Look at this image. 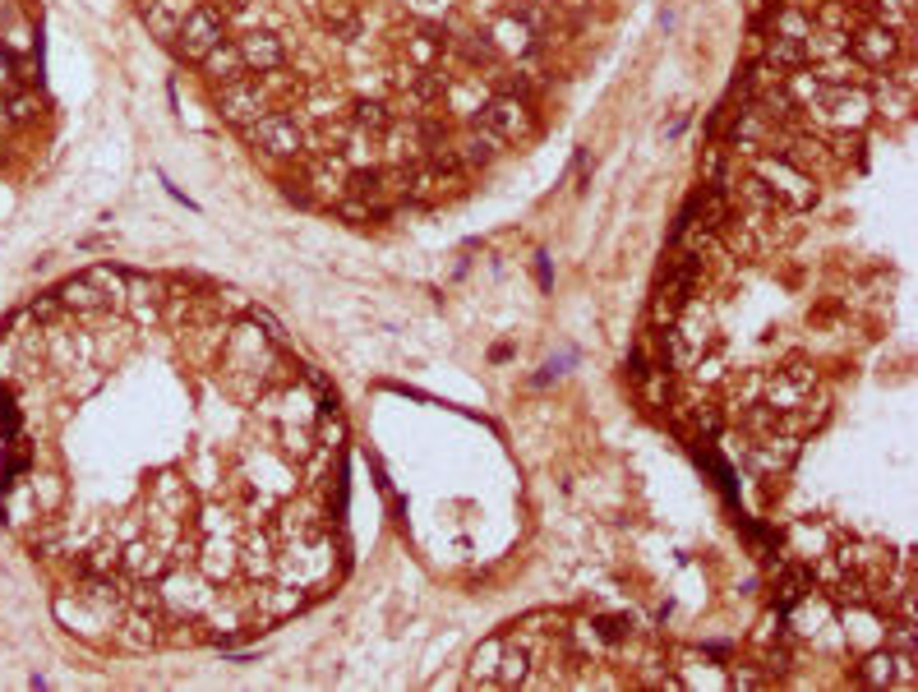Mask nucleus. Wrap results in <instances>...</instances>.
Instances as JSON below:
<instances>
[{"instance_id":"obj_1","label":"nucleus","mask_w":918,"mask_h":692,"mask_svg":"<svg viewBox=\"0 0 918 692\" xmlns=\"http://www.w3.org/2000/svg\"><path fill=\"white\" fill-rule=\"evenodd\" d=\"M74 439L33 430L19 522L144 642H245L333 591L346 559L342 416L263 310L203 370Z\"/></svg>"}]
</instances>
